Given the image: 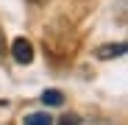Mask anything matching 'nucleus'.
I'll use <instances>...</instances> for the list:
<instances>
[{
  "label": "nucleus",
  "instance_id": "1",
  "mask_svg": "<svg viewBox=\"0 0 128 125\" xmlns=\"http://www.w3.org/2000/svg\"><path fill=\"white\" fill-rule=\"evenodd\" d=\"M11 56H14L17 64H31V61H34V45L25 36H20V39L11 42Z\"/></svg>",
  "mask_w": 128,
  "mask_h": 125
},
{
  "label": "nucleus",
  "instance_id": "2",
  "mask_svg": "<svg viewBox=\"0 0 128 125\" xmlns=\"http://www.w3.org/2000/svg\"><path fill=\"white\" fill-rule=\"evenodd\" d=\"M95 56H98L100 61L120 58V56H125V42H117V45H103V47H98V50H95Z\"/></svg>",
  "mask_w": 128,
  "mask_h": 125
},
{
  "label": "nucleus",
  "instance_id": "3",
  "mask_svg": "<svg viewBox=\"0 0 128 125\" xmlns=\"http://www.w3.org/2000/svg\"><path fill=\"white\" fill-rule=\"evenodd\" d=\"M42 103H45V106H61L64 95L58 89H45V92H42Z\"/></svg>",
  "mask_w": 128,
  "mask_h": 125
},
{
  "label": "nucleus",
  "instance_id": "4",
  "mask_svg": "<svg viewBox=\"0 0 128 125\" xmlns=\"http://www.w3.org/2000/svg\"><path fill=\"white\" fill-rule=\"evenodd\" d=\"M25 125H48V122H53L50 120V114H42V111H36V114H25V120H22Z\"/></svg>",
  "mask_w": 128,
  "mask_h": 125
},
{
  "label": "nucleus",
  "instance_id": "5",
  "mask_svg": "<svg viewBox=\"0 0 128 125\" xmlns=\"http://www.w3.org/2000/svg\"><path fill=\"white\" fill-rule=\"evenodd\" d=\"M0 56H3V31H0Z\"/></svg>",
  "mask_w": 128,
  "mask_h": 125
},
{
  "label": "nucleus",
  "instance_id": "6",
  "mask_svg": "<svg viewBox=\"0 0 128 125\" xmlns=\"http://www.w3.org/2000/svg\"><path fill=\"white\" fill-rule=\"evenodd\" d=\"M0 109H6V100H0Z\"/></svg>",
  "mask_w": 128,
  "mask_h": 125
},
{
  "label": "nucleus",
  "instance_id": "7",
  "mask_svg": "<svg viewBox=\"0 0 128 125\" xmlns=\"http://www.w3.org/2000/svg\"><path fill=\"white\" fill-rule=\"evenodd\" d=\"M34 3H39V0H34Z\"/></svg>",
  "mask_w": 128,
  "mask_h": 125
}]
</instances>
